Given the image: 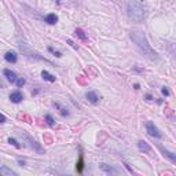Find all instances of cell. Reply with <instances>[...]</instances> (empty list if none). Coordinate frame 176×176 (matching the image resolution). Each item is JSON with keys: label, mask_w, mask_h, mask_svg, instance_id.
I'll use <instances>...</instances> for the list:
<instances>
[{"label": "cell", "mask_w": 176, "mask_h": 176, "mask_svg": "<svg viewBox=\"0 0 176 176\" xmlns=\"http://www.w3.org/2000/svg\"><path fill=\"white\" fill-rule=\"evenodd\" d=\"M161 92H162V95H165V96L169 95V91H168L167 87H162V88H161Z\"/></svg>", "instance_id": "cell-22"}, {"label": "cell", "mask_w": 176, "mask_h": 176, "mask_svg": "<svg viewBox=\"0 0 176 176\" xmlns=\"http://www.w3.org/2000/svg\"><path fill=\"white\" fill-rule=\"evenodd\" d=\"M0 174H2L3 176H18L14 171H11V169L7 168V167H2V168H0Z\"/></svg>", "instance_id": "cell-12"}, {"label": "cell", "mask_w": 176, "mask_h": 176, "mask_svg": "<svg viewBox=\"0 0 176 176\" xmlns=\"http://www.w3.org/2000/svg\"><path fill=\"white\" fill-rule=\"evenodd\" d=\"M48 51L51 52V54H54L56 58H61V56H62V52L61 51H58V50H55V48H52V47H48Z\"/></svg>", "instance_id": "cell-20"}, {"label": "cell", "mask_w": 176, "mask_h": 176, "mask_svg": "<svg viewBox=\"0 0 176 176\" xmlns=\"http://www.w3.org/2000/svg\"><path fill=\"white\" fill-rule=\"evenodd\" d=\"M55 107H56V109H59V113H61L62 116H69L68 109H66V107H64V106H61L59 103H55Z\"/></svg>", "instance_id": "cell-18"}, {"label": "cell", "mask_w": 176, "mask_h": 176, "mask_svg": "<svg viewBox=\"0 0 176 176\" xmlns=\"http://www.w3.org/2000/svg\"><path fill=\"white\" fill-rule=\"evenodd\" d=\"M134 88H135V89H139V88H140V85H139V84H135Z\"/></svg>", "instance_id": "cell-25"}, {"label": "cell", "mask_w": 176, "mask_h": 176, "mask_svg": "<svg viewBox=\"0 0 176 176\" xmlns=\"http://www.w3.org/2000/svg\"><path fill=\"white\" fill-rule=\"evenodd\" d=\"M41 78L45 81H50V83H54L56 80V77L54 74H51V73H48L47 70H43L41 72Z\"/></svg>", "instance_id": "cell-10"}, {"label": "cell", "mask_w": 176, "mask_h": 176, "mask_svg": "<svg viewBox=\"0 0 176 176\" xmlns=\"http://www.w3.org/2000/svg\"><path fill=\"white\" fill-rule=\"evenodd\" d=\"M4 59L10 64H17V61H18V55H17V52L14 51H7L4 54Z\"/></svg>", "instance_id": "cell-6"}, {"label": "cell", "mask_w": 176, "mask_h": 176, "mask_svg": "<svg viewBox=\"0 0 176 176\" xmlns=\"http://www.w3.org/2000/svg\"><path fill=\"white\" fill-rule=\"evenodd\" d=\"M25 78H22V77H18V78H17V81H15V85H17V87H18V88H22V87H24V85H25Z\"/></svg>", "instance_id": "cell-19"}, {"label": "cell", "mask_w": 176, "mask_h": 176, "mask_svg": "<svg viewBox=\"0 0 176 176\" xmlns=\"http://www.w3.org/2000/svg\"><path fill=\"white\" fill-rule=\"evenodd\" d=\"M74 35L77 36L80 40H83V41H87V40H88V36L85 35L83 29H76V31H74Z\"/></svg>", "instance_id": "cell-15"}, {"label": "cell", "mask_w": 176, "mask_h": 176, "mask_svg": "<svg viewBox=\"0 0 176 176\" xmlns=\"http://www.w3.org/2000/svg\"><path fill=\"white\" fill-rule=\"evenodd\" d=\"M3 74L6 76V77H7V80L10 81V83H12V84H15V81H17V74L12 70H10V69H4V70H3Z\"/></svg>", "instance_id": "cell-7"}, {"label": "cell", "mask_w": 176, "mask_h": 176, "mask_svg": "<svg viewBox=\"0 0 176 176\" xmlns=\"http://www.w3.org/2000/svg\"><path fill=\"white\" fill-rule=\"evenodd\" d=\"M44 21L47 22L48 25H55L56 22H58V15H55V14H48V15H45Z\"/></svg>", "instance_id": "cell-11"}, {"label": "cell", "mask_w": 176, "mask_h": 176, "mask_svg": "<svg viewBox=\"0 0 176 176\" xmlns=\"http://www.w3.org/2000/svg\"><path fill=\"white\" fill-rule=\"evenodd\" d=\"M26 140L29 142V145H31V147H35V149H36V150H37L39 153H43V149H41L40 146L37 145V142H36V140H33V139L31 138V136H26Z\"/></svg>", "instance_id": "cell-14"}, {"label": "cell", "mask_w": 176, "mask_h": 176, "mask_svg": "<svg viewBox=\"0 0 176 176\" xmlns=\"http://www.w3.org/2000/svg\"><path fill=\"white\" fill-rule=\"evenodd\" d=\"M158 149H160V150L162 151V154H164V155H167V157H168V158H169V160H171L172 162H175V161H176V157H175V154H174V153H172V151L165 150V149H164V147H161V146H158Z\"/></svg>", "instance_id": "cell-13"}, {"label": "cell", "mask_w": 176, "mask_h": 176, "mask_svg": "<svg viewBox=\"0 0 176 176\" xmlns=\"http://www.w3.org/2000/svg\"><path fill=\"white\" fill-rule=\"evenodd\" d=\"M85 98L88 99V102H91V103H98L99 99H101V96L98 95V92L95 91H89L85 94Z\"/></svg>", "instance_id": "cell-5"}, {"label": "cell", "mask_w": 176, "mask_h": 176, "mask_svg": "<svg viewBox=\"0 0 176 176\" xmlns=\"http://www.w3.org/2000/svg\"><path fill=\"white\" fill-rule=\"evenodd\" d=\"M44 120H45V122H47V124H48L51 128H54V127H55V121H54V118H52V116H51V114H45Z\"/></svg>", "instance_id": "cell-17"}, {"label": "cell", "mask_w": 176, "mask_h": 176, "mask_svg": "<svg viewBox=\"0 0 176 176\" xmlns=\"http://www.w3.org/2000/svg\"><path fill=\"white\" fill-rule=\"evenodd\" d=\"M138 149H139V150H140L142 153H150V151H151L150 145H149L146 140H139V142H138Z\"/></svg>", "instance_id": "cell-9"}, {"label": "cell", "mask_w": 176, "mask_h": 176, "mask_svg": "<svg viewBox=\"0 0 176 176\" xmlns=\"http://www.w3.org/2000/svg\"><path fill=\"white\" fill-rule=\"evenodd\" d=\"M101 168L103 169V171L107 175H110V176H118V171H117V169L113 168V167H109L107 164H101Z\"/></svg>", "instance_id": "cell-8"}, {"label": "cell", "mask_w": 176, "mask_h": 176, "mask_svg": "<svg viewBox=\"0 0 176 176\" xmlns=\"http://www.w3.org/2000/svg\"><path fill=\"white\" fill-rule=\"evenodd\" d=\"M146 131H147V134L150 135V136H153V138H158V139H160L161 136H162L161 131H160V129H158L157 127H155V125L153 124L151 121H147V122H146Z\"/></svg>", "instance_id": "cell-3"}, {"label": "cell", "mask_w": 176, "mask_h": 176, "mask_svg": "<svg viewBox=\"0 0 176 176\" xmlns=\"http://www.w3.org/2000/svg\"><path fill=\"white\" fill-rule=\"evenodd\" d=\"M8 143H10V145H12V146H14V147H17V149H21V145H19L14 138H10V139H8Z\"/></svg>", "instance_id": "cell-21"}, {"label": "cell", "mask_w": 176, "mask_h": 176, "mask_svg": "<svg viewBox=\"0 0 176 176\" xmlns=\"http://www.w3.org/2000/svg\"><path fill=\"white\" fill-rule=\"evenodd\" d=\"M83 169H84V158H83V154H80V158H78L77 165H76V171H77L78 174H81Z\"/></svg>", "instance_id": "cell-16"}, {"label": "cell", "mask_w": 176, "mask_h": 176, "mask_svg": "<svg viewBox=\"0 0 176 176\" xmlns=\"http://www.w3.org/2000/svg\"><path fill=\"white\" fill-rule=\"evenodd\" d=\"M146 99H147V101H153V98H151V95H146Z\"/></svg>", "instance_id": "cell-24"}, {"label": "cell", "mask_w": 176, "mask_h": 176, "mask_svg": "<svg viewBox=\"0 0 176 176\" xmlns=\"http://www.w3.org/2000/svg\"><path fill=\"white\" fill-rule=\"evenodd\" d=\"M127 15L135 24H142L146 18V6L140 2L127 3Z\"/></svg>", "instance_id": "cell-2"}, {"label": "cell", "mask_w": 176, "mask_h": 176, "mask_svg": "<svg viewBox=\"0 0 176 176\" xmlns=\"http://www.w3.org/2000/svg\"><path fill=\"white\" fill-rule=\"evenodd\" d=\"M131 40L135 43V45L138 47V50L147 59H150V61H157L158 59V54L151 48V45L149 44V41H147V39H146L143 32H139V31L131 32Z\"/></svg>", "instance_id": "cell-1"}, {"label": "cell", "mask_w": 176, "mask_h": 176, "mask_svg": "<svg viewBox=\"0 0 176 176\" xmlns=\"http://www.w3.org/2000/svg\"><path fill=\"white\" fill-rule=\"evenodd\" d=\"M22 99H24V95L19 91H14L10 94V101H11L12 103H19V102H22Z\"/></svg>", "instance_id": "cell-4"}, {"label": "cell", "mask_w": 176, "mask_h": 176, "mask_svg": "<svg viewBox=\"0 0 176 176\" xmlns=\"http://www.w3.org/2000/svg\"><path fill=\"white\" fill-rule=\"evenodd\" d=\"M3 122H6V117L2 114V113H0V124H3Z\"/></svg>", "instance_id": "cell-23"}]
</instances>
